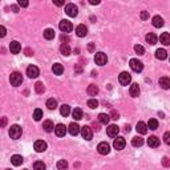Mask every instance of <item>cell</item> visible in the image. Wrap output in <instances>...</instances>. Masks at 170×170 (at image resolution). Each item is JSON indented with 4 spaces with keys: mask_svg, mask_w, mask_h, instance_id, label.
<instances>
[{
    "mask_svg": "<svg viewBox=\"0 0 170 170\" xmlns=\"http://www.w3.org/2000/svg\"><path fill=\"white\" fill-rule=\"evenodd\" d=\"M10 81H11V84L14 85V87H19V85H21V83H23L21 73H19V72H14V73H11Z\"/></svg>",
    "mask_w": 170,
    "mask_h": 170,
    "instance_id": "cell-1",
    "label": "cell"
},
{
    "mask_svg": "<svg viewBox=\"0 0 170 170\" xmlns=\"http://www.w3.org/2000/svg\"><path fill=\"white\" fill-rule=\"evenodd\" d=\"M19 6L20 7H28V2H25V0H19Z\"/></svg>",
    "mask_w": 170,
    "mask_h": 170,
    "instance_id": "cell-49",
    "label": "cell"
},
{
    "mask_svg": "<svg viewBox=\"0 0 170 170\" xmlns=\"http://www.w3.org/2000/svg\"><path fill=\"white\" fill-rule=\"evenodd\" d=\"M146 41L150 44V45H154V44H157V41H158V37H157L154 33H148L146 35Z\"/></svg>",
    "mask_w": 170,
    "mask_h": 170,
    "instance_id": "cell-29",
    "label": "cell"
},
{
    "mask_svg": "<svg viewBox=\"0 0 170 170\" xmlns=\"http://www.w3.org/2000/svg\"><path fill=\"white\" fill-rule=\"evenodd\" d=\"M89 3H91L92 6H97V4H100V0H89Z\"/></svg>",
    "mask_w": 170,
    "mask_h": 170,
    "instance_id": "cell-51",
    "label": "cell"
},
{
    "mask_svg": "<svg viewBox=\"0 0 170 170\" xmlns=\"http://www.w3.org/2000/svg\"><path fill=\"white\" fill-rule=\"evenodd\" d=\"M148 145L150 148H158L160 146V138L156 136H152L148 138Z\"/></svg>",
    "mask_w": 170,
    "mask_h": 170,
    "instance_id": "cell-18",
    "label": "cell"
},
{
    "mask_svg": "<svg viewBox=\"0 0 170 170\" xmlns=\"http://www.w3.org/2000/svg\"><path fill=\"white\" fill-rule=\"evenodd\" d=\"M60 113H61V116H64V117L69 116V113H71L69 105H61V108H60Z\"/></svg>",
    "mask_w": 170,
    "mask_h": 170,
    "instance_id": "cell-36",
    "label": "cell"
},
{
    "mask_svg": "<svg viewBox=\"0 0 170 170\" xmlns=\"http://www.w3.org/2000/svg\"><path fill=\"white\" fill-rule=\"evenodd\" d=\"M65 14L68 16H71V17H76V16H77V14H79L77 6H75L73 3L67 4V6H65Z\"/></svg>",
    "mask_w": 170,
    "mask_h": 170,
    "instance_id": "cell-4",
    "label": "cell"
},
{
    "mask_svg": "<svg viewBox=\"0 0 170 170\" xmlns=\"http://www.w3.org/2000/svg\"><path fill=\"white\" fill-rule=\"evenodd\" d=\"M21 128L19 126V125H12V126L10 128V137L11 138H14V140H17L21 137Z\"/></svg>",
    "mask_w": 170,
    "mask_h": 170,
    "instance_id": "cell-2",
    "label": "cell"
},
{
    "mask_svg": "<svg viewBox=\"0 0 170 170\" xmlns=\"http://www.w3.org/2000/svg\"><path fill=\"white\" fill-rule=\"evenodd\" d=\"M43 128H44V130H45L47 133H51V132H53V130H55V128H56V126H53V122H52L51 120H47V121H44Z\"/></svg>",
    "mask_w": 170,
    "mask_h": 170,
    "instance_id": "cell-21",
    "label": "cell"
},
{
    "mask_svg": "<svg viewBox=\"0 0 170 170\" xmlns=\"http://www.w3.org/2000/svg\"><path fill=\"white\" fill-rule=\"evenodd\" d=\"M110 118H113V120H118V118H120L118 113H117V112H114V110H113V112L110 113Z\"/></svg>",
    "mask_w": 170,
    "mask_h": 170,
    "instance_id": "cell-47",
    "label": "cell"
},
{
    "mask_svg": "<svg viewBox=\"0 0 170 170\" xmlns=\"http://www.w3.org/2000/svg\"><path fill=\"white\" fill-rule=\"evenodd\" d=\"M6 124H7V117H3L2 118V128L6 126Z\"/></svg>",
    "mask_w": 170,
    "mask_h": 170,
    "instance_id": "cell-53",
    "label": "cell"
},
{
    "mask_svg": "<svg viewBox=\"0 0 170 170\" xmlns=\"http://www.w3.org/2000/svg\"><path fill=\"white\" fill-rule=\"evenodd\" d=\"M136 129H137V132H138L140 134H146V133H148V124H145V122H142V121H140V122L137 124Z\"/></svg>",
    "mask_w": 170,
    "mask_h": 170,
    "instance_id": "cell-19",
    "label": "cell"
},
{
    "mask_svg": "<svg viewBox=\"0 0 170 170\" xmlns=\"http://www.w3.org/2000/svg\"><path fill=\"white\" fill-rule=\"evenodd\" d=\"M160 41L164 45H170V33H168V32H164V33L160 36Z\"/></svg>",
    "mask_w": 170,
    "mask_h": 170,
    "instance_id": "cell-24",
    "label": "cell"
},
{
    "mask_svg": "<svg viewBox=\"0 0 170 170\" xmlns=\"http://www.w3.org/2000/svg\"><path fill=\"white\" fill-rule=\"evenodd\" d=\"M25 55L27 56H32V55H33V51H31L29 48H28V49H25Z\"/></svg>",
    "mask_w": 170,
    "mask_h": 170,
    "instance_id": "cell-54",
    "label": "cell"
},
{
    "mask_svg": "<svg viewBox=\"0 0 170 170\" xmlns=\"http://www.w3.org/2000/svg\"><path fill=\"white\" fill-rule=\"evenodd\" d=\"M53 3L56 4V6H64V2H59V0H53Z\"/></svg>",
    "mask_w": 170,
    "mask_h": 170,
    "instance_id": "cell-55",
    "label": "cell"
},
{
    "mask_svg": "<svg viewBox=\"0 0 170 170\" xmlns=\"http://www.w3.org/2000/svg\"><path fill=\"white\" fill-rule=\"evenodd\" d=\"M55 133H56V136H57V137H64V136L67 134V128H65V125L57 124V125H56V128H55Z\"/></svg>",
    "mask_w": 170,
    "mask_h": 170,
    "instance_id": "cell-15",
    "label": "cell"
},
{
    "mask_svg": "<svg viewBox=\"0 0 170 170\" xmlns=\"http://www.w3.org/2000/svg\"><path fill=\"white\" fill-rule=\"evenodd\" d=\"M44 37H45L47 40H52L55 37V31L51 29V28H47V29L44 31Z\"/></svg>",
    "mask_w": 170,
    "mask_h": 170,
    "instance_id": "cell-35",
    "label": "cell"
},
{
    "mask_svg": "<svg viewBox=\"0 0 170 170\" xmlns=\"http://www.w3.org/2000/svg\"><path fill=\"white\" fill-rule=\"evenodd\" d=\"M11 10L14 11L15 14H17V12H19V7H17V6H12V7H11Z\"/></svg>",
    "mask_w": 170,
    "mask_h": 170,
    "instance_id": "cell-52",
    "label": "cell"
},
{
    "mask_svg": "<svg viewBox=\"0 0 170 170\" xmlns=\"http://www.w3.org/2000/svg\"><path fill=\"white\" fill-rule=\"evenodd\" d=\"M47 106L48 109H51V110H55L56 108H57V101L55 99H48L47 100Z\"/></svg>",
    "mask_w": 170,
    "mask_h": 170,
    "instance_id": "cell-33",
    "label": "cell"
},
{
    "mask_svg": "<svg viewBox=\"0 0 170 170\" xmlns=\"http://www.w3.org/2000/svg\"><path fill=\"white\" fill-rule=\"evenodd\" d=\"M33 169L35 170H45L47 166H45V164H44L43 161H36L35 165H33Z\"/></svg>",
    "mask_w": 170,
    "mask_h": 170,
    "instance_id": "cell-39",
    "label": "cell"
},
{
    "mask_svg": "<svg viewBox=\"0 0 170 170\" xmlns=\"http://www.w3.org/2000/svg\"><path fill=\"white\" fill-rule=\"evenodd\" d=\"M35 91H36V93H44L45 92V87H44V84L43 83H36L35 84Z\"/></svg>",
    "mask_w": 170,
    "mask_h": 170,
    "instance_id": "cell-38",
    "label": "cell"
},
{
    "mask_svg": "<svg viewBox=\"0 0 170 170\" xmlns=\"http://www.w3.org/2000/svg\"><path fill=\"white\" fill-rule=\"evenodd\" d=\"M134 51H136V53H138V55H144L145 53V48L142 45H136Z\"/></svg>",
    "mask_w": 170,
    "mask_h": 170,
    "instance_id": "cell-43",
    "label": "cell"
},
{
    "mask_svg": "<svg viewBox=\"0 0 170 170\" xmlns=\"http://www.w3.org/2000/svg\"><path fill=\"white\" fill-rule=\"evenodd\" d=\"M68 132H69L71 136H77L79 133H81V128H80L76 122H72L69 126H68Z\"/></svg>",
    "mask_w": 170,
    "mask_h": 170,
    "instance_id": "cell-13",
    "label": "cell"
},
{
    "mask_svg": "<svg viewBox=\"0 0 170 170\" xmlns=\"http://www.w3.org/2000/svg\"><path fill=\"white\" fill-rule=\"evenodd\" d=\"M118 81L121 85H124V87H126V85L130 84L132 81V76L128 73V72H121L120 76H118Z\"/></svg>",
    "mask_w": 170,
    "mask_h": 170,
    "instance_id": "cell-6",
    "label": "cell"
},
{
    "mask_svg": "<svg viewBox=\"0 0 170 170\" xmlns=\"http://www.w3.org/2000/svg\"><path fill=\"white\" fill-rule=\"evenodd\" d=\"M6 33H7V31H6V27H4V25H2V27H0V36H2V37H4V36H6Z\"/></svg>",
    "mask_w": 170,
    "mask_h": 170,
    "instance_id": "cell-48",
    "label": "cell"
},
{
    "mask_svg": "<svg viewBox=\"0 0 170 170\" xmlns=\"http://www.w3.org/2000/svg\"><path fill=\"white\" fill-rule=\"evenodd\" d=\"M129 65H130V69L133 71V72H141L144 69V64L140 61V60H137V59H132L130 61H129Z\"/></svg>",
    "mask_w": 170,
    "mask_h": 170,
    "instance_id": "cell-3",
    "label": "cell"
},
{
    "mask_svg": "<svg viewBox=\"0 0 170 170\" xmlns=\"http://www.w3.org/2000/svg\"><path fill=\"white\" fill-rule=\"evenodd\" d=\"M43 118V110L41 109H35L33 112V120L35 121H40Z\"/></svg>",
    "mask_w": 170,
    "mask_h": 170,
    "instance_id": "cell-40",
    "label": "cell"
},
{
    "mask_svg": "<svg viewBox=\"0 0 170 170\" xmlns=\"http://www.w3.org/2000/svg\"><path fill=\"white\" fill-rule=\"evenodd\" d=\"M7 170H11V169H7Z\"/></svg>",
    "mask_w": 170,
    "mask_h": 170,
    "instance_id": "cell-58",
    "label": "cell"
},
{
    "mask_svg": "<svg viewBox=\"0 0 170 170\" xmlns=\"http://www.w3.org/2000/svg\"><path fill=\"white\" fill-rule=\"evenodd\" d=\"M132 145L133 146H136V148H138V146H142L144 145V138H141V137H133V140H132Z\"/></svg>",
    "mask_w": 170,
    "mask_h": 170,
    "instance_id": "cell-31",
    "label": "cell"
},
{
    "mask_svg": "<svg viewBox=\"0 0 170 170\" xmlns=\"http://www.w3.org/2000/svg\"><path fill=\"white\" fill-rule=\"evenodd\" d=\"M156 57L158 60H165L168 57V52L165 49H157L156 51Z\"/></svg>",
    "mask_w": 170,
    "mask_h": 170,
    "instance_id": "cell-30",
    "label": "cell"
},
{
    "mask_svg": "<svg viewBox=\"0 0 170 170\" xmlns=\"http://www.w3.org/2000/svg\"><path fill=\"white\" fill-rule=\"evenodd\" d=\"M88 106L91 109H96L97 106H99V101H97L96 99H91L88 100Z\"/></svg>",
    "mask_w": 170,
    "mask_h": 170,
    "instance_id": "cell-42",
    "label": "cell"
},
{
    "mask_svg": "<svg viewBox=\"0 0 170 170\" xmlns=\"http://www.w3.org/2000/svg\"><path fill=\"white\" fill-rule=\"evenodd\" d=\"M61 41H63V44H68V41H69V39H68V36H64V35H61Z\"/></svg>",
    "mask_w": 170,
    "mask_h": 170,
    "instance_id": "cell-50",
    "label": "cell"
},
{
    "mask_svg": "<svg viewBox=\"0 0 170 170\" xmlns=\"http://www.w3.org/2000/svg\"><path fill=\"white\" fill-rule=\"evenodd\" d=\"M141 19H142V20H148L149 19V12L148 11H142V12H141Z\"/></svg>",
    "mask_w": 170,
    "mask_h": 170,
    "instance_id": "cell-46",
    "label": "cell"
},
{
    "mask_svg": "<svg viewBox=\"0 0 170 170\" xmlns=\"http://www.w3.org/2000/svg\"><path fill=\"white\" fill-rule=\"evenodd\" d=\"M97 150H99L100 154L106 156V154H109V152H110V145L106 142H100L99 146H97Z\"/></svg>",
    "mask_w": 170,
    "mask_h": 170,
    "instance_id": "cell-9",
    "label": "cell"
},
{
    "mask_svg": "<svg viewBox=\"0 0 170 170\" xmlns=\"http://www.w3.org/2000/svg\"><path fill=\"white\" fill-rule=\"evenodd\" d=\"M52 71H53V73L55 75H63V72H64V67L61 65V64H59V63H56L53 64V67H52Z\"/></svg>",
    "mask_w": 170,
    "mask_h": 170,
    "instance_id": "cell-28",
    "label": "cell"
},
{
    "mask_svg": "<svg viewBox=\"0 0 170 170\" xmlns=\"http://www.w3.org/2000/svg\"><path fill=\"white\" fill-rule=\"evenodd\" d=\"M81 136H83V138H85L87 141H91L93 138L92 129L89 128V126H83L81 128Z\"/></svg>",
    "mask_w": 170,
    "mask_h": 170,
    "instance_id": "cell-12",
    "label": "cell"
},
{
    "mask_svg": "<svg viewBox=\"0 0 170 170\" xmlns=\"http://www.w3.org/2000/svg\"><path fill=\"white\" fill-rule=\"evenodd\" d=\"M125 130L129 132V130H130V126H129V125H126V126H125Z\"/></svg>",
    "mask_w": 170,
    "mask_h": 170,
    "instance_id": "cell-56",
    "label": "cell"
},
{
    "mask_svg": "<svg viewBox=\"0 0 170 170\" xmlns=\"http://www.w3.org/2000/svg\"><path fill=\"white\" fill-rule=\"evenodd\" d=\"M129 92H130V96L132 97H138L140 96V87L138 84H132L130 85V89H129Z\"/></svg>",
    "mask_w": 170,
    "mask_h": 170,
    "instance_id": "cell-20",
    "label": "cell"
},
{
    "mask_svg": "<svg viewBox=\"0 0 170 170\" xmlns=\"http://www.w3.org/2000/svg\"><path fill=\"white\" fill-rule=\"evenodd\" d=\"M23 157L21 156H19V154H15V156H12L11 157V162L15 165V166H19V165H21L23 164Z\"/></svg>",
    "mask_w": 170,
    "mask_h": 170,
    "instance_id": "cell-27",
    "label": "cell"
},
{
    "mask_svg": "<svg viewBox=\"0 0 170 170\" xmlns=\"http://www.w3.org/2000/svg\"><path fill=\"white\" fill-rule=\"evenodd\" d=\"M162 165L165 168H170V158H169V157H164V158H162Z\"/></svg>",
    "mask_w": 170,
    "mask_h": 170,
    "instance_id": "cell-44",
    "label": "cell"
},
{
    "mask_svg": "<svg viewBox=\"0 0 170 170\" xmlns=\"http://www.w3.org/2000/svg\"><path fill=\"white\" fill-rule=\"evenodd\" d=\"M95 61L97 65H100V67H102L105 65V64L108 63V57H106V55L102 53V52H97L96 56H95Z\"/></svg>",
    "mask_w": 170,
    "mask_h": 170,
    "instance_id": "cell-7",
    "label": "cell"
},
{
    "mask_svg": "<svg viewBox=\"0 0 170 170\" xmlns=\"http://www.w3.org/2000/svg\"><path fill=\"white\" fill-rule=\"evenodd\" d=\"M148 128L152 129V130H156L157 128H158V121H157L156 118H150L148 122Z\"/></svg>",
    "mask_w": 170,
    "mask_h": 170,
    "instance_id": "cell-37",
    "label": "cell"
},
{
    "mask_svg": "<svg viewBox=\"0 0 170 170\" xmlns=\"http://www.w3.org/2000/svg\"><path fill=\"white\" fill-rule=\"evenodd\" d=\"M72 116H73V118L76 121H79V120H81L84 117V113H83V110L80 108H75L73 110H72Z\"/></svg>",
    "mask_w": 170,
    "mask_h": 170,
    "instance_id": "cell-22",
    "label": "cell"
},
{
    "mask_svg": "<svg viewBox=\"0 0 170 170\" xmlns=\"http://www.w3.org/2000/svg\"><path fill=\"white\" fill-rule=\"evenodd\" d=\"M76 35L79 37H85L88 35V28L84 25V24H80V25L76 27Z\"/></svg>",
    "mask_w": 170,
    "mask_h": 170,
    "instance_id": "cell-16",
    "label": "cell"
},
{
    "mask_svg": "<svg viewBox=\"0 0 170 170\" xmlns=\"http://www.w3.org/2000/svg\"><path fill=\"white\" fill-rule=\"evenodd\" d=\"M27 75H28V77H29V79H36L40 75V71H39V68L36 65H29L27 68Z\"/></svg>",
    "mask_w": 170,
    "mask_h": 170,
    "instance_id": "cell-8",
    "label": "cell"
},
{
    "mask_svg": "<svg viewBox=\"0 0 170 170\" xmlns=\"http://www.w3.org/2000/svg\"><path fill=\"white\" fill-rule=\"evenodd\" d=\"M164 141L166 145H170V132H166L164 134Z\"/></svg>",
    "mask_w": 170,
    "mask_h": 170,
    "instance_id": "cell-45",
    "label": "cell"
},
{
    "mask_svg": "<svg viewBox=\"0 0 170 170\" xmlns=\"http://www.w3.org/2000/svg\"><path fill=\"white\" fill-rule=\"evenodd\" d=\"M59 27L64 33H69V32H72V29H73V25H72V23L69 20H61L59 24Z\"/></svg>",
    "mask_w": 170,
    "mask_h": 170,
    "instance_id": "cell-5",
    "label": "cell"
},
{
    "mask_svg": "<svg viewBox=\"0 0 170 170\" xmlns=\"http://www.w3.org/2000/svg\"><path fill=\"white\" fill-rule=\"evenodd\" d=\"M57 169L59 170H67L68 169V162L65 160H60L57 162Z\"/></svg>",
    "mask_w": 170,
    "mask_h": 170,
    "instance_id": "cell-41",
    "label": "cell"
},
{
    "mask_svg": "<svg viewBox=\"0 0 170 170\" xmlns=\"http://www.w3.org/2000/svg\"><path fill=\"white\" fill-rule=\"evenodd\" d=\"M153 25H154L156 28H161V27H164V19L161 17V16H154V17H153Z\"/></svg>",
    "mask_w": 170,
    "mask_h": 170,
    "instance_id": "cell-23",
    "label": "cell"
},
{
    "mask_svg": "<svg viewBox=\"0 0 170 170\" xmlns=\"http://www.w3.org/2000/svg\"><path fill=\"white\" fill-rule=\"evenodd\" d=\"M60 52L64 55V56H69L71 55V48L68 44H61V47H60Z\"/></svg>",
    "mask_w": 170,
    "mask_h": 170,
    "instance_id": "cell-34",
    "label": "cell"
},
{
    "mask_svg": "<svg viewBox=\"0 0 170 170\" xmlns=\"http://www.w3.org/2000/svg\"><path fill=\"white\" fill-rule=\"evenodd\" d=\"M10 51H11V53H14V55L19 53V52L21 51V45H20V43H17V41H12V43L10 44Z\"/></svg>",
    "mask_w": 170,
    "mask_h": 170,
    "instance_id": "cell-17",
    "label": "cell"
},
{
    "mask_svg": "<svg viewBox=\"0 0 170 170\" xmlns=\"http://www.w3.org/2000/svg\"><path fill=\"white\" fill-rule=\"evenodd\" d=\"M24 170H27V169H24Z\"/></svg>",
    "mask_w": 170,
    "mask_h": 170,
    "instance_id": "cell-59",
    "label": "cell"
},
{
    "mask_svg": "<svg viewBox=\"0 0 170 170\" xmlns=\"http://www.w3.org/2000/svg\"><path fill=\"white\" fill-rule=\"evenodd\" d=\"M125 145H126V141H125L124 137H117V138H114L113 146H114V149H117V150H122L125 148Z\"/></svg>",
    "mask_w": 170,
    "mask_h": 170,
    "instance_id": "cell-10",
    "label": "cell"
},
{
    "mask_svg": "<svg viewBox=\"0 0 170 170\" xmlns=\"http://www.w3.org/2000/svg\"><path fill=\"white\" fill-rule=\"evenodd\" d=\"M33 148H35V150L37 153H43V152L47 150V142H45V141H43V140H37L35 142Z\"/></svg>",
    "mask_w": 170,
    "mask_h": 170,
    "instance_id": "cell-11",
    "label": "cell"
},
{
    "mask_svg": "<svg viewBox=\"0 0 170 170\" xmlns=\"http://www.w3.org/2000/svg\"><path fill=\"white\" fill-rule=\"evenodd\" d=\"M99 121L101 124H104V125H108L109 121H110V116L106 114V113H100V114H99Z\"/></svg>",
    "mask_w": 170,
    "mask_h": 170,
    "instance_id": "cell-25",
    "label": "cell"
},
{
    "mask_svg": "<svg viewBox=\"0 0 170 170\" xmlns=\"http://www.w3.org/2000/svg\"><path fill=\"white\" fill-rule=\"evenodd\" d=\"M88 48H89V51H93V44H89Z\"/></svg>",
    "mask_w": 170,
    "mask_h": 170,
    "instance_id": "cell-57",
    "label": "cell"
},
{
    "mask_svg": "<svg viewBox=\"0 0 170 170\" xmlns=\"http://www.w3.org/2000/svg\"><path fill=\"white\" fill-rule=\"evenodd\" d=\"M97 93H99V88H97V85L95 84H91L88 87V95L89 96H96Z\"/></svg>",
    "mask_w": 170,
    "mask_h": 170,
    "instance_id": "cell-32",
    "label": "cell"
},
{
    "mask_svg": "<svg viewBox=\"0 0 170 170\" xmlns=\"http://www.w3.org/2000/svg\"><path fill=\"white\" fill-rule=\"evenodd\" d=\"M160 85L162 89H170V77H161Z\"/></svg>",
    "mask_w": 170,
    "mask_h": 170,
    "instance_id": "cell-26",
    "label": "cell"
},
{
    "mask_svg": "<svg viewBox=\"0 0 170 170\" xmlns=\"http://www.w3.org/2000/svg\"><path fill=\"white\" fill-rule=\"evenodd\" d=\"M118 132H120V128L117 126V125H109L106 128V134L109 137H117Z\"/></svg>",
    "mask_w": 170,
    "mask_h": 170,
    "instance_id": "cell-14",
    "label": "cell"
}]
</instances>
